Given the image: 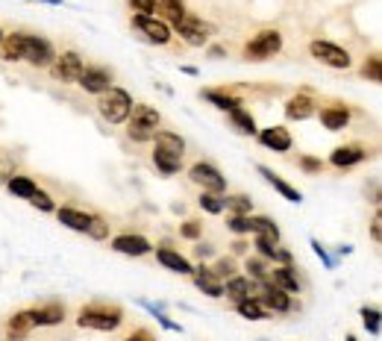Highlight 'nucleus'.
Listing matches in <instances>:
<instances>
[{
	"label": "nucleus",
	"mask_w": 382,
	"mask_h": 341,
	"mask_svg": "<svg viewBox=\"0 0 382 341\" xmlns=\"http://www.w3.org/2000/svg\"><path fill=\"white\" fill-rule=\"evenodd\" d=\"M0 42H4V33H0Z\"/></svg>",
	"instance_id": "53"
},
{
	"label": "nucleus",
	"mask_w": 382,
	"mask_h": 341,
	"mask_svg": "<svg viewBox=\"0 0 382 341\" xmlns=\"http://www.w3.org/2000/svg\"><path fill=\"white\" fill-rule=\"evenodd\" d=\"M227 227H230L232 233H238V235H245V233H250V215H230V220H227Z\"/></svg>",
	"instance_id": "40"
},
{
	"label": "nucleus",
	"mask_w": 382,
	"mask_h": 341,
	"mask_svg": "<svg viewBox=\"0 0 382 341\" xmlns=\"http://www.w3.org/2000/svg\"><path fill=\"white\" fill-rule=\"evenodd\" d=\"M203 100H209V104H215L218 109H224V112H232L235 106H241L238 97H232L227 91H203Z\"/></svg>",
	"instance_id": "33"
},
{
	"label": "nucleus",
	"mask_w": 382,
	"mask_h": 341,
	"mask_svg": "<svg viewBox=\"0 0 382 341\" xmlns=\"http://www.w3.org/2000/svg\"><path fill=\"white\" fill-rule=\"evenodd\" d=\"M77 83L83 86L89 94H103L106 89H112V74L106 68H83Z\"/></svg>",
	"instance_id": "12"
},
{
	"label": "nucleus",
	"mask_w": 382,
	"mask_h": 341,
	"mask_svg": "<svg viewBox=\"0 0 382 341\" xmlns=\"http://www.w3.org/2000/svg\"><path fill=\"white\" fill-rule=\"evenodd\" d=\"M209 56H212V59H218V56H224V47H212V50H209Z\"/></svg>",
	"instance_id": "51"
},
{
	"label": "nucleus",
	"mask_w": 382,
	"mask_h": 341,
	"mask_svg": "<svg viewBox=\"0 0 382 341\" xmlns=\"http://www.w3.org/2000/svg\"><path fill=\"white\" fill-rule=\"evenodd\" d=\"M200 206H203L209 215H220V212H224V197L203 191V194H200Z\"/></svg>",
	"instance_id": "36"
},
{
	"label": "nucleus",
	"mask_w": 382,
	"mask_h": 341,
	"mask_svg": "<svg viewBox=\"0 0 382 341\" xmlns=\"http://www.w3.org/2000/svg\"><path fill=\"white\" fill-rule=\"evenodd\" d=\"M86 235H91V238H97V242H103V238L109 235V224L103 218H94L91 215V220H89V227H86Z\"/></svg>",
	"instance_id": "38"
},
{
	"label": "nucleus",
	"mask_w": 382,
	"mask_h": 341,
	"mask_svg": "<svg viewBox=\"0 0 382 341\" xmlns=\"http://www.w3.org/2000/svg\"><path fill=\"white\" fill-rule=\"evenodd\" d=\"M130 127H127V135L133 138V142H150V138L159 133V112L153 109V106H147V104H138V106H133V112H130Z\"/></svg>",
	"instance_id": "3"
},
{
	"label": "nucleus",
	"mask_w": 382,
	"mask_h": 341,
	"mask_svg": "<svg viewBox=\"0 0 382 341\" xmlns=\"http://www.w3.org/2000/svg\"><path fill=\"white\" fill-rule=\"evenodd\" d=\"M33 330H35V318H33V309H30V312H18V315L9 318L6 335H9V341H24Z\"/></svg>",
	"instance_id": "17"
},
{
	"label": "nucleus",
	"mask_w": 382,
	"mask_h": 341,
	"mask_svg": "<svg viewBox=\"0 0 382 341\" xmlns=\"http://www.w3.org/2000/svg\"><path fill=\"white\" fill-rule=\"evenodd\" d=\"M97 112L106 118L109 124H124L130 112H133V97L124 91V89H106L97 100Z\"/></svg>",
	"instance_id": "2"
},
{
	"label": "nucleus",
	"mask_w": 382,
	"mask_h": 341,
	"mask_svg": "<svg viewBox=\"0 0 382 341\" xmlns=\"http://www.w3.org/2000/svg\"><path fill=\"white\" fill-rule=\"evenodd\" d=\"M247 271H250L253 279H262V283L271 276V271H268V265L262 262V259H247Z\"/></svg>",
	"instance_id": "41"
},
{
	"label": "nucleus",
	"mask_w": 382,
	"mask_h": 341,
	"mask_svg": "<svg viewBox=\"0 0 382 341\" xmlns=\"http://www.w3.org/2000/svg\"><path fill=\"white\" fill-rule=\"evenodd\" d=\"M6 189H9L15 197H21V200H30V197L38 191V186L33 183L30 177H12L9 183H6Z\"/></svg>",
	"instance_id": "31"
},
{
	"label": "nucleus",
	"mask_w": 382,
	"mask_h": 341,
	"mask_svg": "<svg viewBox=\"0 0 382 341\" xmlns=\"http://www.w3.org/2000/svg\"><path fill=\"white\" fill-rule=\"evenodd\" d=\"M312 247H315V253H318L320 259H324V265H327V268H335V259H332V256H330L324 247H320V242H312Z\"/></svg>",
	"instance_id": "47"
},
{
	"label": "nucleus",
	"mask_w": 382,
	"mask_h": 341,
	"mask_svg": "<svg viewBox=\"0 0 382 341\" xmlns=\"http://www.w3.org/2000/svg\"><path fill=\"white\" fill-rule=\"evenodd\" d=\"M344 341H356V335H347V338H344Z\"/></svg>",
	"instance_id": "52"
},
{
	"label": "nucleus",
	"mask_w": 382,
	"mask_h": 341,
	"mask_svg": "<svg viewBox=\"0 0 382 341\" xmlns=\"http://www.w3.org/2000/svg\"><path fill=\"white\" fill-rule=\"evenodd\" d=\"M309 53L318 59V62H324L330 68H350V53L344 47L332 45V42H312Z\"/></svg>",
	"instance_id": "9"
},
{
	"label": "nucleus",
	"mask_w": 382,
	"mask_h": 341,
	"mask_svg": "<svg viewBox=\"0 0 382 341\" xmlns=\"http://www.w3.org/2000/svg\"><path fill=\"white\" fill-rule=\"evenodd\" d=\"M279 50H283V35H279L276 30H262V33H256L250 42L245 45V56L250 59V62H265V59L276 56Z\"/></svg>",
	"instance_id": "4"
},
{
	"label": "nucleus",
	"mask_w": 382,
	"mask_h": 341,
	"mask_svg": "<svg viewBox=\"0 0 382 341\" xmlns=\"http://www.w3.org/2000/svg\"><path fill=\"white\" fill-rule=\"evenodd\" d=\"M153 12L159 15V21L176 24L179 18L186 15V4H183V0H153Z\"/></svg>",
	"instance_id": "20"
},
{
	"label": "nucleus",
	"mask_w": 382,
	"mask_h": 341,
	"mask_svg": "<svg viewBox=\"0 0 382 341\" xmlns=\"http://www.w3.org/2000/svg\"><path fill=\"white\" fill-rule=\"evenodd\" d=\"M120 320H124V312L118 306H106V303H91L86 309H79V318L77 324L83 330H100V332H112L120 327Z\"/></svg>",
	"instance_id": "1"
},
{
	"label": "nucleus",
	"mask_w": 382,
	"mask_h": 341,
	"mask_svg": "<svg viewBox=\"0 0 382 341\" xmlns=\"http://www.w3.org/2000/svg\"><path fill=\"white\" fill-rule=\"evenodd\" d=\"M0 56H4L6 62H18V59L24 56V33L6 35L4 42H0Z\"/></svg>",
	"instance_id": "27"
},
{
	"label": "nucleus",
	"mask_w": 382,
	"mask_h": 341,
	"mask_svg": "<svg viewBox=\"0 0 382 341\" xmlns=\"http://www.w3.org/2000/svg\"><path fill=\"white\" fill-rule=\"evenodd\" d=\"M300 165H303L306 171H320V168H324V165H320L318 159H312V156H303V159H300Z\"/></svg>",
	"instance_id": "48"
},
{
	"label": "nucleus",
	"mask_w": 382,
	"mask_h": 341,
	"mask_svg": "<svg viewBox=\"0 0 382 341\" xmlns=\"http://www.w3.org/2000/svg\"><path fill=\"white\" fill-rule=\"evenodd\" d=\"M124 341H159L153 332H147V330H135V332H130Z\"/></svg>",
	"instance_id": "46"
},
{
	"label": "nucleus",
	"mask_w": 382,
	"mask_h": 341,
	"mask_svg": "<svg viewBox=\"0 0 382 341\" xmlns=\"http://www.w3.org/2000/svg\"><path fill=\"white\" fill-rule=\"evenodd\" d=\"M259 174H262V177L268 179V183H271V186H274V189H276L279 194H283L286 200H291V203H300V200H303V194H300V191H297L294 186H288V183H286V179H283V177H279V174H274L271 168H265V165H259Z\"/></svg>",
	"instance_id": "23"
},
{
	"label": "nucleus",
	"mask_w": 382,
	"mask_h": 341,
	"mask_svg": "<svg viewBox=\"0 0 382 341\" xmlns=\"http://www.w3.org/2000/svg\"><path fill=\"white\" fill-rule=\"evenodd\" d=\"M176 27V33L179 35H183V42H189L191 47H203L206 42H209V35L215 33V27L212 24H206L203 21V18H194V15H183V18H179V21L174 24Z\"/></svg>",
	"instance_id": "5"
},
{
	"label": "nucleus",
	"mask_w": 382,
	"mask_h": 341,
	"mask_svg": "<svg viewBox=\"0 0 382 341\" xmlns=\"http://www.w3.org/2000/svg\"><path fill=\"white\" fill-rule=\"evenodd\" d=\"M218 279H232L235 276V262H232V259H218V262H215V268H209Z\"/></svg>",
	"instance_id": "39"
},
{
	"label": "nucleus",
	"mask_w": 382,
	"mask_h": 341,
	"mask_svg": "<svg viewBox=\"0 0 382 341\" xmlns=\"http://www.w3.org/2000/svg\"><path fill=\"white\" fill-rule=\"evenodd\" d=\"M56 218H59V224H65L68 230H77V233H86L89 220H91V215L79 212V209H71V206H62L56 212Z\"/></svg>",
	"instance_id": "25"
},
{
	"label": "nucleus",
	"mask_w": 382,
	"mask_h": 341,
	"mask_svg": "<svg viewBox=\"0 0 382 341\" xmlns=\"http://www.w3.org/2000/svg\"><path fill=\"white\" fill-rule=\"evenodd\" d=\"M230 121H232V127H235L238 133H245V135H253V133H256V121H253V115H250V112H245L241 106H235V109L230 112Z\"/></svg>",
	"instance_id": "32"
},
{
	"label": "nucleus",
	"mask_w": 382,
	"mask_h": 341,
	"mask_svg": "<svg viewBox=\"0 0 382 341\" xmlns=\"http://www.w3.org/2000/svg\"><path fill=\"white\" fill-rule=\"evenodd\" d=\"M112 250L118 253H124V256H147L150 253V242L145 235H118L112 238Z\"/></svg>",
	"instance_id": "13"
},
{
	"label": "nucleus",
	"mask_w": 382,
	"mask_h": 341,
	"mask_svg": "<svg viewBox=\"0 0 382 341\" xmlns=\"http://www.w3.org/2000/svg\"><path fill=\"white\" fill-rule=\"evenodd\" d=\"M361 74H365L371 83H379V56H371L365 62V68H361Z\"/></svg>",
	"instance_id": "43"
},
{
	"label": "nucleus",
	"mask_w": 382,
	"mask_h": 341,
	"mask_svg": "<svg viewBox=\"0 0 382 341\" xmlns=\"http://www.w3.org/2000/svg\"><path fill=\"white\" fill-rule=\"evenodd\" d=\"M379 224H382V218H379V212H376L373 224H371V235H373V242H376V245H379Z\"/></svg>",
	"instance_id": "49"
},
{
	"label": "nucleus",
	"mask_w": 382,
	"mask_h": 341,
	"mask_svg": "<svg viewBox=\"0 0 382 341\" xmlns=\"http://www.w3.org/2000/svg\"><path fill=\"white\" fill-rule=\"evenodd\" d=\"M256 300L262 303L265 312H291V297H288L283 289H276L274 283H268V279H265L262 294H259Z\"/></svg>",
	"instance_id": "11"
},
{
	"label": "nucleus",
	"mask_w": 382,
	"mask_h": 341,
	"mask_svg": "<svg viewBox=\"0 0 382 341\" xmlns=\"http://www.w3.org/2000/svg\"><path fill=\"white\" fill-rule=\"evenodd\" d=\"M320 124H324L327 130H344L350 124V109L347 106H327L324 112H320Z\"/></svg>",
	"instance_id": "24"
},
{
	"label": "nucleus",
	"mask_w": 382,
	"mask_h": 341,
	"mask_svg": "<svg viewBox=\"0 0 382 341\" xmlns=\"http://www.w3.org/2000/svg\"><path fill=\"white\" fill-rule=\"evenodd\" d=\"M361 324L371 335H379V309L376 306H365L361 309Z\"/></svg>",
	"instance_id": "37"
},
{
	"label": "nucleus",
	"mask_w": 382,
	"mask_h": 341,
	"mask_svg": "<svg viewBox=\"0 0 382 341\" xmlns=\"http://www.w3.org/2000/svg\"><path fill=\"white\" fill-rule=\"evenodd\" d=\"M259 142H262V147L274 150V153H286L291 150V133L286 127H268L259 133Z\"/></svg>",
	"instance_id": "14"
},
{
	"label": "nucleus",
	"mask_w": 382,
	"mask_h": 341,
	"mask_svg": "<svg viewBox=\"0 0 382 341\" xmlns=\"http://www.w3.org/2000/svg\"><path fill=\"white\" fill-rule=\"evenodd\" d=\"M156 259H159V262H162L168 271H174V274H191V271H194L189 259L179 256V253L171 250V247H159V250H156Z\"/></svg>",
	"instance_id": "21"
},
{
	"label": "nucleus",
	"mask_w": 382,
	"mask_h": 341,
	"mask_svg": "<svg viewBox=\"0 0 382 341\" xmlns=\"http://www.w3.org/2000/svg\"><path fill=\"white\" fill-rule=\"evenodd\" d=\"M133 24L142 30L145 38L153 42V45H168L171 42V27L165 21H159V18H153V15H135Z\"/></svg>",
	"instance_id": "10"
},
{
	"label": "nucleus",
	"mask_w": 382,
	"mask_h": 341,
	"mask_svg": "<svg viewBox=\"0 0 382 341\" xmlns=\"http://www.w3.org/2000/svg\"><path fill=\"white\" fill-rule=\"evenodd\" d=\"M191 276H194V286L203 291V294H209V297H224V283H220V279H218L209 268H194Z\"/></svg>",
	"instance_id": "19"
},
{
	"label": "nucleus",
	"mask_w": 382,
	"mask_h": 341,
	"mask_svg": "<svg viewBox=\"0 0 382 341\" xmlns=\"http://www.w3.org/2000/svg\"><path fill=\"white\" fill-rule=\"evenodd\" d=\"M30 203H33L35 209H42V212H53V200H50L45 191H35V194L30 197Z\"/></svg>",
	"instance_id": "42"
},
{
	"label": "nucleus",
	"mask_w": 382,
	"mask_h": 341,
	"mask_svg": "<svg viewBox=\"0 0 382 341\" xmlns=\"http://www.w3.org/2000/svg\"><path fill=\"white\" fill-rule=\"evenodd\" d=\"M83 59H79V53L68 50L62 56H56L53 59V65H50V74L59 79V83H77L79 74H83Z\"/></svg>",
	"instance_id": "8"
},
{
	"label": "nucleus",
	"mask_w": 382,
	"mask_h": 341,
	"mask_svg": "<svg viewBox=\"0 0 382 341\" xmlns=\"http://www.w3.org/2000/svg\"><path fill=\"white\" fill-rule=\"evenodd\" d=\"M224 209H230L232 215H250L253 200L247 194H232V197H224Z\"/></svg>",
	"instance_id": "34"
},
{
	"label": "nucleus",
	"mask_w": 382,
	"mask_h": 341,
	"mask_svg": "<svg viewBox=\"0 0 382 341\" xmlns=\"http://www.w3.org/2000/svg\"><path fill=\"white\" fill-rule=\"evenodd\" d=\"M21 59H27V62L35 65V68H50L56 53H53V45L47 42V38H42V35H24V56Z\"/></svg>",
	"instance_id": "6"
},
{
	"label": "nucleus",
	"mask_w": 382,
	"mask_h": 341,
	"mask_svg": "<svg viewBox=\"0 0 382 341\" xmlns=\"http://www.w3.org/2000/svg\"><path fill=\"white\" fill-rule=\"evenodd\" d=\"M33 318H35V327H56V324H62L65 306L50 303V306H42V309H33Z\"/></svg>",
	"instance_id": "26"
},
{
	"label": "nucleus",
	"mask_w": 382,
	"mask_h": 341,
	"mask_svg": "<svg viewBox=\"0 0 382 341\" xmlns=\"http://www.w3.org/2000/svg\"><path fill=\"white\" fill-rule=\"evenodd\" d=\"M232 250H235V253H245V250H247V245H245V242H235V245H232Z\"/></svg>",
	"instance_id": "50"
},
{
	"label": "nucleus",
	"mask_w": 382,
	"mask_h": 341,
	"mask_svg": "<svg viewBox=\"0 0 382 341\" xmlns=\"http://www.w3.org/2000/svg\"><path fill=\"white\" fill-rule=\"evenodd\" d=\"M235 312H238L241 318H247V320H265V318H268V312L262 309V303H259L256 297L238 300V303H235Z\"/></svg>",
	"instance_id": "30"
},
{
	"label": "nucleus",
	"mask_w": 382,
	"mask_h": 341,
	"mask_svg": "<svg viewBox=\"0 0 382 341\" xmlns=\"http://www.w3.org/2000/svg\"><path fill=\"white\" fill-rule=\"evenodd\" d=\"M224 294L238 303V300H245V297H253V283L247 276H232V279H227Z\"/></svg>",
	"instance_id": "29"
},
{
	"label": "nucleus",
	"mask_w": 382,
	"mask_h": 341,
	"mask_svg": "<svg viewBox=\"0 0 382 341\" xmlns=\"http://www.w3.org/2000/svg\"><path fill=\"white\" fill-rule=\"evenodd\" d=\"M368 159V150L365 147H359V145H347V147H335L332 156H330V162L335 168H353L359 162H365Z\"/></svg>",
	"instance_id": "15"
},
{
	"label": "nucleus",
	"mask_w": 382,
	"mask_h": 341,
	"mask_svg": "<svg viewBox=\"0 0 382 341\" xmlns=\"http://www.w3.org/2000/svg\"><path fill=\"white\" fill-rule=\"evenodd\" d=\"M153 162H156V168L162 171V174H176L179 171V165H183V159H174V156H168V153H153Z\"/></svg>",
	"instance_id": "35"
},
{
	"label": "nucleus",
	"mask_w": 382,
	"mask_h": 341,
	"mask_svg": "<svg viewBox=\"0 0 382 341\" xmlns=\"http://www.w3.org/2000/svg\"><path fill=\"white\" fill-rule=\"evenodd\" d=\"M250 233H256V238H265V242L279 245V227L271 218H253L250 215Z\"/></svg>",
	"instance_id": "28"
},
{
	"label": "nucleus",
	"mask_w": 382,
	"mask_h": 341,
	"mask_svg": "<svg viewBox=\"0 0 382 341\" xmlns=\"http://www.w3.org/2000/svg\"><path fill=\"white\" fill-rule=\"evenodd\" d=\"M153 138H156V150H159V153H168V156H174V159H183V156H186V142H183V138H179L176 133L159 130Z\"/></svg>",
	"instance_id": "16"
},
{
	"label": "nucleus",
	"mask_w": 382,
	"mask_h": 341,
	"mask_svg": "<svg viewBox=\"0 0 382 341\" xmlns=\"http://www.w3.org/2000/svg\"><path fill=\"white\" fill-rule=\"evenodd\" d=\"M130 4H133V9L138 15H150L153 12V0H130Z\"/></svg>",
	"instance_id": "45"
},
{
	"label": "nucleus",
	"mask_w": 382,
	"mask_h": 341,
	"mask_svg": "<svg viewBox=\"0 0 382 341\" xmlns=\"http://www.w3.org/2000/svg\"><path fill=\"white\" fill-rule=\"evenodd\" d=\"M200 233H203V227H200L197 220H186V224L179 227V235H183V238H191V242H194V238H200Z\"/></svg>",
	"instance_id": "44"
},
{
	"label": "nucleus",
	"mask_w": 382,
	"mask_h": 341,
	"mask_svg": "<svg viewBox=\"0 0 382 341\" xmlns=\"http://www.w3.org/2000/svg\"><path fill=\"white\" fill-rule=\"evenodd\" d=\"M315 115V100L309 94H294L286 104V118L288 121H306Z\"/></svg>",
	"instance_id": "18"
},
{
	"label": "nucleus",
	"mask_w": 382,
	"mask_h": 341,
	"mask_svg": "<svg viewBox=\"0 0 382 341\" xmlns=\"http://www.w3.org/2000/svg\"><path fill=\"white\" fill-rule=\"evenodd\" d=\"M189 177H191V183L203 186V191H209V194H220V191L227 189V177L220 174L215 165H209V162H197V165H191Z\"/></svg>",
	"instance_id": "7"
},
{
	"label": "nucleus",
	"mask_w": 382,
	"mask_h": 341,
	"mask_svg": "<svg viewBox=\"0 0 382 341\" xmlns=\"http://www.w3.org/2000/svg\"><path fill=\"white\" fill-rule=\"evenodd\" d=\"M271 279H274V286H276V289H283L286 294H297V291H300V279H297V274H294L291 265H279V268H274V271H271Z\"/></svg>",
	"instance_id": "22"
}]
</instances>
